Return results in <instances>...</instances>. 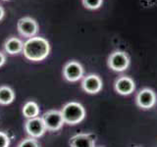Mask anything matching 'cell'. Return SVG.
<instances>
[{
	"mask_svg": "<svg viewBox=\"0 0 157 147\" xmlns=\"http://www.w3.org/2000/svg\"><path fill=\"white\" fill-rule=\"evenodd\" d=\"M22 53L29 61L40 62L47 58L50 53V44L42 36H33L24 42Z\"/></svg>",
	"mask_w": 157,
	"mask_h": 147,
	"instance_id": "obj_1",
	"label": "cell"
},
{
	"mask_svg": "<svg viewBox=\"0 0 157 147\" xmlns=\"http://www.w3.org/2000/svg\"><path fill=\"white\" fill-rule=\"evenodd\" d=\"M64 123L70 126L80 124L86 118V109L81 103L71 101L66 103L60 110Z\"/></svg>",
	"mask_w": 157,
	"mask_h": 147,
	"instance_id": "obj_2",
	"label": "cell"
},
{
	"mask_svg": "<svg viewBox=\"0 0 157 147\" xmlns=\"http://www.w3.org/2000/svg\"><path fill=\"white\" fill-rule=\"evenodd\" d=\"M41 119L44 123V126L48 131H57L62 129L64 126V120L61 114V111L58 110H48L42 115Z\"/></svg>",
	"mask_w": 157,
	"mask_h": 147,
	"instance_id": "obj_3",
	"label": "cell"
},
{
	"mask_svg": "<svg viewBox=\"0 0 157 147\" xmlns=\"http://www.w3.org/2000/svg\"><path fill=\"white\" fill-rule=\"evenodd\" d=\"M17 29L20 36L26 38H31L33 36H36L39 27L37 22L32 17H24L18 21Z\"/></svg>",
	"mask_w": 157,
	"mask_h": 147,
	"instance_id": "obj_4",
	"label": "cell"
},
{
	"mask_svg": "<svg viewBox=\"0 0 157 147\" xmlns=\"http://www.w3.org/2000/svg\"><path fill=\"white\" fill-rule=\"evenodd\" d=\"M83 76V68L77 61H69L63 67V77L70 82L80 81Z\"/></svg>",
	"mask_w": 157,
	"mask_h": 147,
	"instance_id": "obj_5",
	"label": "cell"
},
{
	"mask_svg": "<svg viewBox=\"0 0 157 147\" xmlns=\"http://www.w3.org/2000/svg\"><path fill=\"white\" fill-rule=\"evenodd\" d=\"M25 130L29 136L33 138H39L46 132V127L41 117H36L33 119H28L25 123Z\"/></svg>",
	"mask_w": 157,
	"mask_h": 147,
	"instance_id": "obj_6",
	"label": "cell"
},
{
	"mask_svg": "<svg viewBox=\"0 0 157 147\" xmlns=\"http://www.w3.org/2000/svg\"><path fill=\"white\" fill-rule=\"evenodd\" d=\"M130 59L129 56L125 52L116 51L112 53L108 58V66L113 71L116 72H123L129 67Z\"/></svg>",
	"mask_w": 157,
	"mask_h": 147,
	"instance_id": "obj_7",
	"label": "cell"
},
{
	"mask_svg": "<svg viewBox=\"0 0 157 147\" xmlns=\"http://www.w3.org/2000/svg\"><path fill=\"white\" fill-rule=\"evenodd\" d=\"M136 104L140 108L142 109H150L156 103V95L155 92L149 89V88H144L137 93L136 98Z\"/></svg>",
	"mask_w": 157,
	"mask_h": 147,
	"instance_id": "obj_8",
	"label": "cell"
},
{
	"mask_svg": "<svg viewBox=\"0 0 157 147\" xmlns=\"http://www.w3.org/2000/svg\"><path fill=\"white\" fill-rule=\"evenodd\" d=\"M82 88L90 94H96L102 89V81L97 75H87L82 81Z\"/></svg>",
	"mask_w": 157,
	"mask_h": 147,
	"instance_id": "obj_9",
	"label": "cell"
},
{
	"mask_svg": "<svg viewBox=\"0 0 157 147\" xmlns=\"http://www.w3.org/2000/svg\"><path fill=\"white\" fill-rule=\"evenodd\" d=\"M69 143L71 147H95V139L91 134H78L71 137Z\"/></svg>",
	"mask_w": 157,
	"mask_h": 147,
	"instance_id": "obj_10",
	"label": "cell"
},
{
	"mask_svg": "<svg viewBox=\"0 0 157 147\" xmlns=\"http://www.w3.org/2000/svg\"><path fill=\"white\" fill-rule=\"evenodd\" d=\"M135 89V81L129 77H121L115 82V90L121 95H129Z\"/></svg>",
	"mask_w": 157,
	"mask_h": 147,
	"instance_id": "obj_11",
	"label": "cell"
},
{
	"mask_svg": "<svg viewBox=\"0 0 157 147\" xmlns=\"http://www.w3.org/2000/svg\"><path fill=\"white\" fill-rule=\"evenodd\" d=\"M4 51L8 53L9 55H17L23 52L24 42L18 37L11 36L5 40L4 44Z\"/></svg>",
	"mask_w": 157,
	"mask_h": 147,
	"instance_id": "obj_12",
	"label": "cell"
},
{
	"mask_svg": "<svg viewBox=\"0 0 157 147\" xmlns=\"http://www.w3.org/2000/svg\"><path fill=\"white\" fill-rule=\"evenodd\" d=\"M22 113L25 118H27V119H33V118L39 117L40 109H39V106L36 101L31 100L24 104Z\"/></svg>",
	"mask_w": 157,
	"mask_h": 147,
	"instance_id": "obj_13",
	"label": "cell"
},
{
	"mask_svg": "<svg viewBox=\"0 0 157 147\" xmlns=\"http://www.w3.org/2000/svg\"><path fill=\"white\" fill-rule=\"evenodd\" d=\"M15 100V92L8 85H0V105H9Z\"/></svg>",
	"mask_w": 157,
	"mask_h": 147,
	"instance_id": "obj_14",
	"label": "cell"
},
{
	"mask_svg": "<svg viewBox=\"0 0 157 147\" xmlns=\"http://www.w3.org/2000/svg\"><path fill=\"white\" fill-rule=\"evenodd\" d=\"M17 147H40V144L36 138L29 136L20 142Z\"/></svg>",
	"mask_w": 157,
	"mask_h": 147,
	"instance_id": "obj_15",
	"label": "cell"
},
{
	"mask_svg": "<svg viewBox=\"0 0 157 147\" xmlns=\"http://www.w3.org/2000/svg\"><path fill=\"white\" fill-rule=\"evenodd\" d=\"M82 5L88 10H96L100 8L103 3V0H82Z\"/></svg>",
	"mask_w": 157,
	"mask_h": 147,
	"instance_id": "obj_16",
	"label": "cell"
},
{
	"mask_svg": "<svg viewBox=\"0 0 157 147\" xmlns=\"http://www.w3.org/2000/svg\"><path fill=\"white\" fill-rule=\"evenodd\" d=\"M10 143H11V139L9 135L6 132L0 130V147H9Z\"/></svg>",
	"mask_w": 157,
	"mask_h": 147,
	"instance_id": "obj_17",
	"label": "cell"
},
{
	"mask_svg": "<svg viewBox=\"0 0 157 147\" xmlns=\"http://www.w3.org/2000/svg\"><path fill=\"white\" fill-rule=\"evenodd\" d=\"M5 63H6V55H5L2 51H0V68H1Z\"/></svg>",
	"mask_w": 157,
	"mask_h": 147,
	"instance_id": "obj_18",
	"label": "cell"
},
{
	"mask_svg": "<svg viewBox=\"0 0 157 147\" xmlns=\"http://www.w3.org/2000/svg\"><path fill=\"white\" fill-rule=\"evenodd\" d=\"M4 16H5V10H4V8L0 5V21H2V19L4 18Z\"/></svg>",
	"mask_w": 157,
	"mask_h": 147,
	"instance_id": "obj_19",
	"label": "cell"
},
{
	"mask_svg": "<svg viewBox=\"0 0 157 147\" xmlns=\"http://www.w3.org/2000/svg\"><path fill=\"white\" fill-rule=\"evenodd\" d=\"M3 1H7V0H3Z\"/></svg>",
	"mask_w": 157,
	"mask_h": 147,
	"instance_id": "obj_20",
	"label": "cell"
}]
</instances>
